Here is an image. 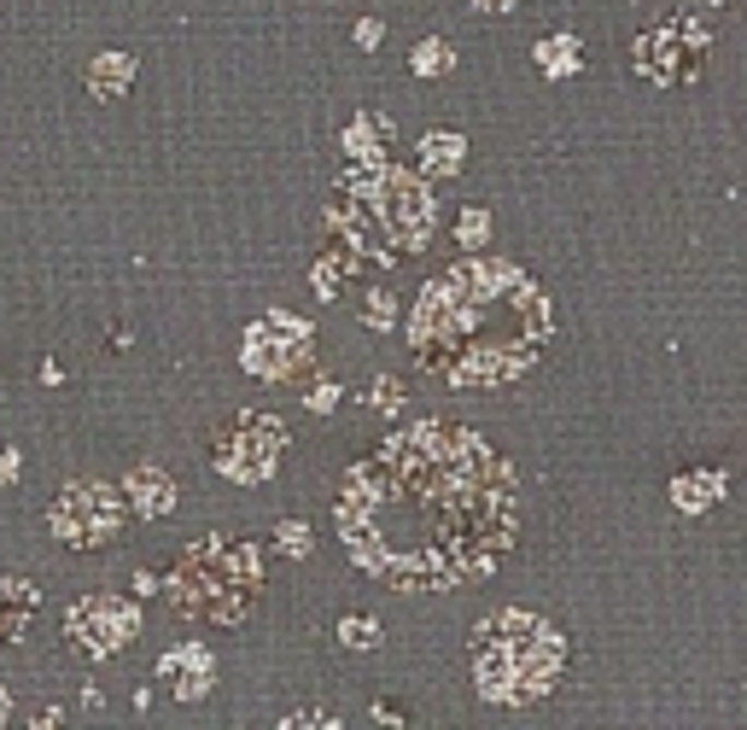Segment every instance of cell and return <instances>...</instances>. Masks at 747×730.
Returning <instances> with one entry per match:
<instances>
[{
    "label": "cell",
    "mask_w": 747,
    "mask_h": 730,
    "mask_svg": "<svg viewBox=\"0 0 747 730\" xmlns=\"http://www.w3.org/2000/svg\"><path fill=\"white\" fill-rule=\"evenodd\" d=\"M351 555L398 590L485 579L514 543V473L485 438L415 427L345 480Z\"/></svg>",
    "instance_id": "obj_1"
},
{
    "label": "cell",
    "mask_w": 747,
    "mask_h": 730,
    "mask_svg": "<svg viewBox=\"0 0 747 730\" xmlns=\"http://www.w3.org/2000/svg\"><path fill=\"white\" fill-rule=\"evenodd\" d=\"M258 585H263V567H258V555H251L246 543L199 538L193 550L176 562V573H169V602H176L181 620L234 625V620L251 614Z\"/></svg>",
    "instance_id": "obj_2"
},
{
    "label": "cell",
    "mask_w": 747,
    "mask_h": 730,
    "mask_svg": "<svg viewBox=\"0 0 747 730\" xmlns=\"http://www.w3.org/2000/svg\"><path fill=\"white\" fill-rule=\"evenodd\" d=\"M47 520H54V532L71 543V550H99V543L117 532V520H123V497H117L111 485L82 480V485H64L59 491Z\"/></svg>",
    "instance_id": "obj_3"
},
{
    "label": "cell",
    "mask_w": 747,
    "mask_h": 730,
    "mask_svg": "<svg viewBox=\"0 0 747 730\" xmlns=\"http://www.w3.org/2000/svg\"><path fill=\"white\" fill-rule=\"evenodd\" d=\"M134 625H141V620H134L129 602H117V597H82L71 614H64V637H71L82 655H117V649H129Z\"/></svg>",
    "instance_id": "obj_4"
},
{
    "label": "cell",
    "mask_w": 747,
    "mask_h": 730,
    "mask_svg": "<svg viewBox=\"0 0 747 730\" xmlns=\"http://www.w3.org/2000/svg\"><path fill=\"white\" fill-rule=\"evenodd\" d=\"M36 608H42V597L29 579H0V643L19 637L24 625L36 620Z\"/></svg>",
    "instance_id": "obj_5"
},
{
    "label": "cell",
    "mask_w": 747,
    "mask_h": 730,
    "mask_svg": "<svg viewBox=\"0 0 747 730\" xmlns=\"http://www.w3.org/2000/svg\"><path fill=\"white\" fill-rule=\"evenodd\" d=\"M123 497H134L141 515H164V508H169V480H158L152 468H134L129 485H123Z\"/></svg>",
    "instance_id": "obj_6"
},
{
    "label": "cell",
    "mask_w": 747,
    "mask_h": 730,
    "mask_svg": "<svg viewBox=\"0 0 747 730\" xmlns=\"http://www.w3.org/2000/svg\"><path fill=\"white\" fill-rule=\"evenodd\" d=\"M158 672H164V678H176V690H181V695H199V690H205V672H211V667H205V655H199V649H176Z\"/></svg>",
    "instance_id": "obj_7"
},
{
    "label": "cell",
    "mask_w": 747,
    "mask_h": 730,
    "mask_svg": "<svg viewBox=\"0 0 747 730\" xmlns=\"http://www.w3.org/2000/svg\"><path fill=\"white\" fill-rule=\"evenodd\" d=\"M129 71H134L129 59H99V64H94V94H99V99L123 94V89H129Z\"/></svg>",
    "instance_id": "obj_8"
},
{
    "label": "cell",
    "mask_w": 747,
    "mask_h": 730,
    "mask_svg": "<svg viewBox=\"0 0 747 730\" xmlns=\"http://www.w3.org/2000/svg\"><path fill=\"white\" fill-rule=\"evenodd\" d=\"M12 480H19V456L0 445V485H12Z\"/></svg>",
    "instance_id": "obj_9"
},
{
    "label": "cell",
    "mask_w": 747,
    "mask_h": 730,
    "mask_svg": "<svg viewBox=\"0 0 747 730\" xmlns=\"http://www.w3.org/2000/svg\"><path fill=\"white\" fill-rule=\"evenodd\" d=\"M7 713H12V702H7V690H0V725H7Z\"/></svg>",
    "instance_id": "obj_10"
}]
</instances>
